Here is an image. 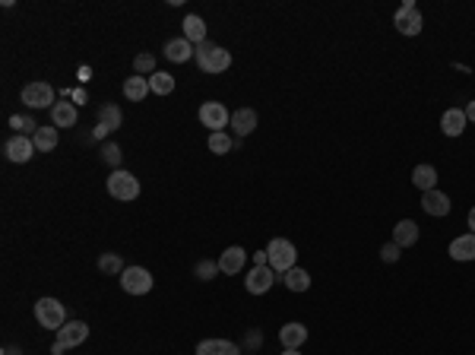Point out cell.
I'll return each mask as SVG.
<instances>
[{
    "label": "cell",
    "mask_w": 475,
    "mask_h": 355,
    "mask_svg": "<svg viewBox=\"0 0 475 355\" xmlns=\"http://www.w3.org/2000/svg\"><path fill=\"white\" fill-rule=\"evenodd\" d=\"M393 25H396V32L399 35H418L422 32V25H424V16H422V10H418V4L415 0H405L403 6L396 10V16H393Z\"/></svg>",
    "instance_id": "obj_7"
},
{
    "label": "cell",
    "mask_w": 475,
    "mask_h": 355,
    "mask_svg": "<svg viewBox=\"0 0 475 355\" xmlns=\"http://www.w3.org/2000/svg\"><path fill=\"white\" fill-rule=\"evenodd\" d=\"M35 320L42 323L44 330H61L67 323V308H63L57 298H38L35 301Z\"/></svg>",
    "instance_id": "obj_4"
},
{
    "label": "cell",
    "mask_w": 475,
    "mask_h": 355,
    "mask_svg": "<svg viewBox=\"0 0 475 355\" xmlns=\"http://www.w3.org/2000/svg\"><path fill=\"white\" fill-rule=\"evenodd\" d=\"M194 273H196V279L209 282V279H215V273H222L219 270V260H200V263L194 266Z\"/></svg>",
    "instance_id": "obj_32"
},
{
    "label": "cell",
    "mask_w": 475,
    "mask_h": 355,
    "mask_svg": "<svg viewBox=\"0 0 475 355\" xmlns=\"http://www.w3.org/2000/svg\"><path fill=\"white\" fill-rule=\"evenodd\" d=\"M99 270L108 273V276H120L127 266L120 263V254H101V257H99Z\"/></svg>",
    "instance_id": "obj_31"
},
{
    "label": "cell",
    "mask_w": 475,
    "mask_h": 355,
    "mask_svg": "<svg viewBox=\"0 0 475 355\" xmlns=\"http://www.w3.org/2000/svg\"><path fill=\"white\" fill-rule=\"evenodd\" d=\"M108 194H111L114 200H120V203L137 200L139 197L137 175H130V171H124V168H114L111 175H108Z\"/></svg>",
    "instance_id": "obj_3"
},
{
    "label": "cell",
    "mask_w": 475,
    "mask_h": 355,
    "mask_svg": "<svg viewBox=\"0 0 475 355\" xmlns=\"http://www.w3.org/2000/svg\"><path fill=\"white\" fill-rule=\"evenodd\" d=\"M418 241V225L412 219H399L396 228H393V244L399 247H412Z\"/></svg>",
    "instance_id": "obj_24"
},
{
    "label": "cell",
    "mask_w": 475,
    "mask_h": 355,
    "mask_svg": "<svg viewBox=\"0 0 475 355\" xmlns=\"http://www.w3.org/2000/svg\"><path fill=\"white\" fill-rule=\"evenodd\" d=\"M279 342H282L285 349H301L304 342H308V327L298 320H289L282 330H279Z\"/></svg>",
    "instance_id": "obj_17"
},
{
    "label": "cell",
    "mask_w": 475,
    "mask_h": 355,
    "mask_svg": "<svg viewBox=\"0 0 475 355\" xmlns=\"http://www.w3.org/2000/svg\"><path fill=\"white\" fill-rule=\"evenodd\" d=\"M101 158H105L108 165H114V168H120V158H124V152H120L118 143H105V146H101Z\"/></svg>",
    "instance_id": "obj_34"
},
{
    "label": "cell",
    "mask_w": 475,
    "mask_h": 355,
    "mask_svg": "<svg viewBox=\"0 0 475 355\" xmlns=\"http://www.w3.org/2000/svg\"><path fill=\"white\" fill-rule=\"evenodd\" d=\"M4 152H6V158H10V162L25 165L38 149H35V143H32V137H23V133H16V137H10V139L4 143Z\"/></svg>",
    "instance_id": "obj_11"
},
{
    "label": "cell",
    "mask_w": 475,
    "mask_h": 355,
    "mask_svg": "<svg viewBox=\"0 0 475 355\" xmlns=\"http://www.w3.org/2000/svg\"><path fill=\"white\" fill-rule=\"evenodd\" d=\"M412 184H415L422 194L434 190L437 187V168L434 165H415V168H412Z\"/></svg>",
    "instance_id": "obj_23"
},
{
    "label": "cell",
    "mask_w": 475,
    "mask_h": 355,
    "mask_svg": "<svg viewBox=\"0 0 475 355\" xmlns=\"http://www.w3.org/2000/svg\"><path fill=\"white\" fill-rule=\"evenodd\" d=\"M133 70H137V76H143V73H156V57L152 54H137L133 57Z\"/></svg>",
    "instance_id": "obj_33"
},
{
    "label": "cell",
    "mask_w": 475,
    "mask_h": 355,
    "mask_svg": "<svg viewBox=\"0 0 475 355\" xmlns=\"http://www.w3.org/2000/svg\"><path fill=\"white\" fill-rule=\"evenodd\" d=\"M196 355H241L232 340H203L196 342Z\"/></svg>",
    "instance_id": "obj_21"
},
{
    "label": "cell",
    "mask_w": 475,
    "mask_h": 355,
    "mask_svg": "<svg viewBox=\"0 0 475 355\" xmlns=\"http://www.w3.org/2000/svg\"><path fill=\"white\" fill-rule=\"evenodd\" d=\"M469 228H472V235H475V206L469 209Z\"/></svg>",
    "instance_id": "obj_39"
},
{
    "label": "cell",
    "mask_w": 475,
    "mask_h": 355,
    "mask_svg": "<svg viewBox=\"0 0 475 355\" xmlns=\"http://www.w3.org/2000/svg\"><path fill=\"white\" fill-rule=\"evenodd\" d=\"M282 282H285V289L289 292H308L310 289V273L301 270V266H295V270H289L282 276Z\"/></svg>",
    "instance_id": "obj_26"
},
{
    "label": "cell",
    "mask_w": 475,
    "mask_h": 355,
    "mask_svg": "<svg viewBox=\"0 0 475 355\" xmlns=\"http://www.w3.org/2000/svg\"><path fill=\"white\" fill-rule=\"evenodd\" d=\"M234 149V139L228 137L225 130L222 133H209V152H215V156H225V152Z\"/></svg>",
    "instance_id": "obj_29"
},
{
    "label": "cell",
    "mask_w": 475,
    "mask_h": 355,
    "mask_svg": "<svg viewBox=\"0 0 475 355\" xmlns=\"http://www.w3.org/2000/svg\"><path fill=\"white\" fill-rule=\"evenodd\" d=\"M194 61L203 73H225V70L232 67V51L219 48V44H213V42H203V44H196Z\"/></svg>",
    "instance_id": "obj_1"
},
{
    "label": "cell",
    "mask_w": 475,
    "mask_h": 355,
    "mask_svg": "<svg viewBox=\"0 0 475 355\" xmlns=\"http://www.w3.org/2000/svg\"><path fill=\"white\" fill-rule=\"evenodd\" d=\"M244 263H247V251L244 247H238V244L225 247L222 257H219V270L225 273V276H238V273L244 270Z\"/></svg>",
    "instance_id": "obj_13"
},
{
    "label": "cell",
    "mask_w": 475,
    "mask_h": 355,
    "mask_svg": "<svg viewBox=\"0 0 475 355\" xmlns=\"http://www.w3.org/2000/svg\"><path fill=\"white\" fill-rule=\"evenodd\" d=\"M194 44L187 42V38H171V42H165V57H168L171 63H187V61H194Z\"/></svg>",
    "instance_id": "obj_18"
},
{
    "label": "cell",
    "mask_w": 475,
    "mask_h": 355,
    "mask_svg": "<svg viewBox=\"0 0 475 355\" xmlns=\"http://www.w3.org/2000/svg\"><path fill=\"white\" fill-rule=\"evenodd\" d=\"M120 289H124L127 295H146V292L152 289V273L146 270V266H127V270L120 273Z\"/></svg>",
    "instance_id": "obj_8"
},
{
    "label": "cell",
    "mask_w": 475,
    "mask_h": 355,
    "mask_svg": "<svg viewBox=\"0 0 475 355\" xmlns=\"http://www.w3.org/2000/svg\"><path fill=\"white\" fill-rule=\"evenodd\" d=\"M149 80L146 76H127L124 80V95L127 101H146V95H149Z\"/></svg>",
    "instance_id": "obj_25"
},
{
    "label": "cell",
    "mask_w": 475,
    "mask_h": 355,
    "mask_svg": "<svg viewBox=\"0 0 475 355\" xmlns=\"http://www.w3.org/2000/svg\"><path fill=\"white\" fill-rule=\"evenodd\" d=\"M462 111H466V120H472V124H475V101H469Z\"/></svg>",
    "instance_id": "obj_37"
},
{
    "label": "cell",
    "mask_w": 475,
    "mask_h": 355,
    "mask_svg": "<svg viewBox=\"0 0 475 355\" xmlns=\"http://www.w3.org/2000/svg\"><path fill=\"white\" fill-rule=\"evenodd\" d=\"M276 279H279V273L272 270V266H253V270L247 273V279H244V289L251 292V295H266Z\"/></svg>",
    "instance_id": "obj_10"
},
{
    "label": "cell",
    "mask_w": 475,
    "mask_h": 355,
    "mask_svg": "<svg viewBox=\"0 0 475 355\" xmlns=\"http://www.w3.org/2000/svg\"><path fill=\"white\" fill-rule=\"evenodd\" d=\"M89 73H92L89 67H80V82H86V80H89Z\"/></svg>",
    "instance_id": "obj_38"
},
{
    "label": "cell",
    "mask_w": 475,
    "mask_h": 355,
    "mask_svg": "<svg viewBox=\"0 0 475 355\" xmlns=\"http://www.w3.org/2000/svg\"><path fill=\"white\" fill-rule=\"evenodd\" d=\"M149 89H152V95H171L175 92V76L156 70V73L149 76Z\"/></svg>",
    "instance_id": "obj_28"
},
{
    "label": "cell",
    "mask_w": 475,
    "mask_h": 355,
    "mask_svg": "<svg viewBox=\"0 0 475 355\" xmlns=\"http://www.w3.org/2000/svg\"><path fill=\"white\" fill-rule=\"evenodd\" d=\"M266 254H270V266L276 273H289L298 266V251L289 238H272L270 244H266Z\"/></svg>",
    "instance_id": "obj_2"
},
{
    "label": "cell",
    "mask_w": 475,
    "mask_h": 355,
    "mask_svg": "<svg viewBox=\"0 0 475 355\" xmlns=\"http://www.w3.org/2000/svg\"><path fill=\"white\" fill-rule=\"evenodd\" d=\"M4 355H23L16 346H4Z\"/></svg>",
    "instance_id": "obj_40"
},
{
    "label": "cell",
    "mask_w": 475,
    "mask_h": 355,
    "mask_svg": "<svg viewBox=\"0 0 475 355\" xmlns=\"http://www.w3.org/2000/svg\"><path fill=\"white\" fill-rule=\"evenodd\" d=\"M89 336V327L82 320H67L61 330H57V340L51 346V355H63L67 349H76L80 342H86Z\"/></svg>",
    "instance_id": "obj_5"
},
{
    "label": "cell",
    "mask_w": 475,
    "mask_h": 355,
    "mask_svg": "<svg viewBox=\"0 0 475 355\" xmlns=\"http://www.w3.org/2000/svg\"><path fill=\"white\" fill-rule=\"evenodd\" d=\"M67 99H73V105H86V89H73Z\"/></svg>",
    "instance_id": "obj_36"
},
{
    "label": "cell",
    "mask_w": 475,
    "mask_h": 355,
    "mask_svg": "<svg viewBox=\"0 0 475 355\" xmlns=\"http://www.w3.org/2000/svg\"><path fill=\"white\" fill-rule=\"evenodd\" d=\"M76 118H80V111H76L73 101H57L51 108V127H57V130H70L76 124Z\"/></svg>",
    "instance_id": "obj_15"
},
{
    "label": "cell",
    "mask_w": 475,
    "mask_h": 355,
    "mask_svg": "<svg viewBox=\"0 0 475 355\" xmlns=\"http://www.w3.org/2000/svg\"><path fill=\"white\" fill-rule=\"evenodd\" d=\"M57 139H61L57 137V127H38L32 143H35L38 152H51V149H57Z\"/></svg>",
    "instance_id": "obj_27"
},
{
    "label": "cell",
    "mask_w": 475,
    "mask_h": 355,
    "mask_svg": "<svg viewBox=\"0 0 475 355\" xmlns=\"http://www.w3.org/2000/svg\"><path fill=\"white\" fill-rule=\"evenodd\" d=\"M10 127H13L16 133H23V137H35V130H38L42 124H35L29 114H13V118H10Z\"/></svg>",
    "instance_id": "obj_30"
},
{
    "label": "cell",
    "mask_w": 475,
    "mask_h": 355,
    "mask_svg": "<svg viewBox=\"0 0 475 355\" xmlns=\"http://www.w3.org/2000/svg\"><path fill=\"white\" fill-rule=\"evenodd\" d=\"M124 124V114H120L118 105H101L99 108V127H95V139H105L111 130Z\"/></svg>",
    "instance_id": "obj_12"
},
{
    "label": "cell",
    "mask_w": 475,
    "mask_h": 355,
    "mask_svg": "<svg viewBox=\"0 0 475 355\" xmlns=\"http://www.w3.org/2000/svg\"><path fill=\"white\" fill-rule=\"evenodd\" d=\"M23 105L29 108H54V86L51 82H29L23 86Z\"/></svg>",
    "instance_id": "obj_9"
},
{
    "label": "cell",
    "mask_w": 475,
    "mask_h": 355,
    "mask_svg": "<svg viewBox=\"0 0 475 355\" xmlns=\"http://www.w3.org/2000/svg\"><path fill=\"white\" fill-rule=\"evenodd\" d=\"M282 355H301V349H285Z\"/></svg>",
    "instance_id": "obj_41"
},
{
    "label": "cell",
    "mask_w": 475,
    "mask_h": 355,
    "mask_svg": "<svg viewBox=\"0 0 475 355\" xmlns=\"http://www.w3.org/2000/svg\"><path fill=\"white\" fill-rule=\"evenodd\" d=\"M399 251H403V247L390 241V244L380 247V257H384V263H396V260H399Z\"/></svg>",
    "instance_id": "obj_35"
},
{
    "label": "cell",
    "mask_w": 475,
    "mask_h": 355,
    "mask_svg": "<svg viewBox=\"0 0 475 355\" xmlns=\"http://www.w3.org/2000/svg\"><path fill=\"white\" fill-rule=\"evenodd\" d=\"M450 257L456 260V263H469V260H475V235H460V238L450 241Z\"/></svg>",
    "instance_id": "obj_19"
},
{
    "label": "cell",
    "mask_w": 475,
    "mask_h": 355,
    "mask_svg": "<svg viewBox=\"0 0 475 355\" xmlns=\"http://www.w3.org/2000/svg\"><path fill=\"white\" fill-rule=\"evenodd\" d=\"M196 118H200L203 127H209V133H222L225 127H232V111L222 101H203Z\"/></svg>",
    "instance_id": "obj_6"
},
{
    "label": "cell",
    "mask_w": 475,
    "mask_h": 355,
    "mask_svg": "<svg viewBox=\"0 0 475 355\" xmlns=\"http://www.w3.org/2000/svg\"><path fill=\"white\" fill-rule=\"evenodd\" d=\"M232 127L234 133L241 137H251L253 130H257V111L253 108H238V111H232Z\"/></svg>",
    "instance_id": "obj_20"
},
{
    "label": "cell",
    "mask_w": 475,
    "mask_h": 355,
    "mask_svg": "<svg viewBox=\"0 0 475 355\" xmlns=\"http://www.w3.org/2000/svg\"><path fill=\"white\" fill-rule=\"evenodd\" d=\"M466 111L462 108H447V111L441 114V130L443 137H462V130H466Z\"/></svg>",
    "instance_id": "obj_16"
},
{
    "label": "cell",
    "mask_w": 475,
    "mask_h": 355,
    "mask_svg": "<svg viewBox=\"0 0 475 355\" xmlns=\"http://www.w3.org/2000/svg\"><path fill=\"white\" fill-rule=\"evenodd\" d=\"M181 25H184V38H187V42L194 44V48H196V44L206 42V23H203V19L196 16V13L184 16V23H181Z\"/></svg>",
    "instance_id": "obj_22"
},
{
    "label": "cell",
    "mask_w": 475,
    "mask_h": 355,
    "mask_svg": "<svg viewBox=\"0 0 475 355\" xmlns=\"http://www.w3.org/2000/svg\"><path fill=\"white\" fill-rule=\"evenodd\" d=\"M422 209L428 216H437V219H441V216H450V209H453V203H450V197L443 194V190H428V194H422Z\"/></svg>",
    "instance_id": "obj_14"
}]
</instances>
